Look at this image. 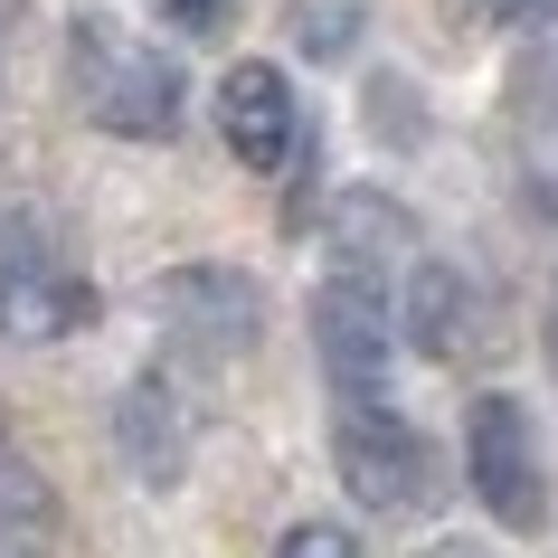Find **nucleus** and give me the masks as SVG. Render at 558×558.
I'll return each mask as SVG.
<instances>
[{
    "mask_svg": "<svg viewBox=\"0 0 558 558\" xmlns=\"http://www.w3.org/2000/svg\"><path fill=\"white\" fill-rule=\"evenodd\" d=\"M218 10H228V0H171V20H180V29H218Z\"/></svg>",
    "mask_w": 558,
    "mask_h": 558,
    "instance_id": "ddd939ff",
    "label": "nucleus"
},
{
    "mask_svg": "<svg viewBox=\"0 0 558 558\" xmlns=\"http://www.w3.org/2000/svg\"><path fill=\"white\" fill-rule=\"evenodd\" d=\"M294 133H303V114H294V86H284V66H228V86H218V143L246 161V171H284L294 161Z\"/></svg>",
    "mask_w": 558,
    "mask_h": 558,
    "instance_id": "0eeeda50",
    "label": "nucleus"
},
{
    "mask_svg": "<svg viewBox=\"0 0 558 558\" xmlns=\"http://www.w3.org/2000/svg\"><path fill=\"white\" fill-rule=\"evenodd\" d=\"M114 445H123V464L143 473V483H180V464H190V408H180V388L161 369H143V379L123 388Z\"/></svg>",
    "mask_w": 558,
    "mask_h": 558,
    "instance_id": "6e6552de",
    "label": "nucleus"
},
{
    "mask_svg": "<svg viewBox=\"0 0 558 558\" xmlns=\"http://www.w3.org/2000/svg\"><path fill=\"white\" fill-rule=\"evenodd\" d=\"M331 464H341V483H351L360 511H426V501H436V445L416 436L398 408L341 398V408H331Z\"/></svg>",
    "mask_w": 558,
    "mask_h": 558,
    "instance_id": "f03ea898",
    "label": "nucleus"
},
{
    "mask_svg": "<svg viewBox=\"0 0 558 558\" xmlns=\"http://www.w3.org/2000/svg\"><path fill=\"white\" fill-rule=\"evenodd\" d=\"M369 0H294V48L303 58H351Z\"/></svg>",
    "mask_w": 558,
    "mask_h": 558,
    "instance_id": "9b49d317",
    "label": "nucleus"
},
{
    "mask_svg": "<svg viewBox=\"0 0 558 558\" xmlns=\"http://www.w3.org/2000/svg\"><path fill=\"white\" fill-rule=\"evenodd\" d=\"M313 351H323L331 388L360 408H388V369H398V303L360 275H323L313 284Z\"/></svg>",
    "mask_w": 558,
    "mask_h": 558,
    "instance_id": "7ed1b4c3",
    "label": "nucleus"
},
{
    "mask_svg": "<svg viewBox=\"0 0 558 558\" xmlns=\"http://www.w3.org/2000/svg\"><path fill=\"white\" fill-rule=\"evenodd\" d=\"M501 20H539V29H558V0H493Z\"/></svg>",
    "mask_w": 558,
    "mask_h": 558,
    "instance_id": "4468645a",
    "label": "nucleus"
},
{
    "mask_svg": "<svg viewBox=\"0 0 558 558\" xmlns=\"http://www.w3.org/2000/svg\"><path fill=\"white\" fill-rule=\"evenodd\" d=\"M426 558H483V549H426Z\"/></svg>",
    "mask_w": 558,
    "mask_h": 558,
    "instance_id": "f3484780",
    "label": "nucleus"
},
{
    "mask_svg": "<svg viewBox=\"0 0 558 558\" xmlns=\"http://www.w3.org/2000/svg\"><path fill=\"white\" fill-rule=\"evenodd\" d=\"M549 360H558V323H549Z\"/></svg>",
    "mask_w": 558,
    "mask_h": 558,
    "instance_id": "6ab92c4d",
    "label": "nucleus"
},
{
    "mask_svg": "<svg viewBox=\"0 0 558 558\" xmlns=\"http://www.w3.org/2000/svg\"><path fill=\"white\" fill-rule=\"evenodd\" d=\"M151 313H161L171 341L190 360H208V369L246 360L256 331H265V294H256V275H236V265H180V275H161V284H151Z\"/></svg>",
    "mask_w": 558,
    "mask_h": 558,
    "instance_id": "20e7f679",
    "label": "nucleus"
},
{
    "mask_svg": "<svg viewBox=\"0 0 558 558\" xmlns=\"http://www.w3.org/2000/svg\"><path fill=\"white\" fill-rule=\"evenodd\" d=\"M20 218H29V208H20V199H10V180H0V236H10V228H20Z\"/></svg>",
    "mask_w": 558,
    "mask_h": 558,
    "instance_id": "2eb2a0df",
    "label": "nucleus"
},
{
    "mask_svg": "<svg viewBox=\"0 0 558 558\" xmlns=\"http://www.w3.org/2000/svg\"><path fill=\"white\" fill-rule=\"evenodd\" d=\"M0 558H38V539H0Z\"/></svg>",
    "mask_w": 558,
    "mask_h": 558,
    "instance_id": "dca6fc26",
    "label": "nucleus"
},
{
    "mask_svg": "<svg viewBox=\"0 0 558 558\" xmlns=\"http://www.w3.org/2000/svg\"><path fill=\"white\" fill-rule=\"evenodd\" d=\"M10 20H20V0H0V29H10Z\"/></svg>",
    "mask_w": 558,
    "mask_h": 558,
    "instance_id": "a211bd4d",
    "label": "nucleus"
},
{
    "mask_svg": "<svg viewBox=\"0 0 558 558\" xmlns=\"http://www.w3.org/2000/svg\"><path fill=\"white\" fill-rule=\"evenodd\" d=\"M464 464H473V493L501 530H539L549 521V483H539V426H530L521 398H473V426H464Z\"/></svg>",
    "mask_w": 558,
    "mask_h": 558,
    "instance_id": "39448f33",
    "label": "nucleus"
},
{
    "mask_svg": "<svg viewBox=\"0 0 558 558\" xmlns=\"http://www.w3.org/2000/svg\"><path fill=\"white\" fill-rule=\"evenodd\" d=\"M66 76H76V105L105 133H133V143H171L180 133V95L190 86L151 38L114 29V20H76L66 29Z\"/></svg>",
    "mask_w": 558,
    "mask_h": 558,
    "instance_id": "f257e3e1",
    "label": "nucleus"
},
{
    "mask_svg": "<svg viewBox=\"0 0 558 558\" xmlns=\"http://www.w3.org/2000/svg\"><path fill=\"white\" fill-rule=\"evenodd\" d=\"M323 236H331V275H360V284H379L388 294V275H416V218L388 190H341L331 199V218H323Z\"/></svg>",
    "mask_w": 558,
    "mask_h": 558,
    "instance_id": "423d86ee",
    "label": "nucleus"
},
{
    "mask_svg": "<svg viewBox=\"0 0 558 558\" xmlns=\"http://www.w3.org/2000/svg\"><path fill=\"white\" fill-rule=\"evenodd\" d=\"M398 341H416V351H454L464 341V284L445 275V265H416L408 294H398Z\"/></svg>",
    "mask_w": 558,
    "mask_h": 558,
    "instance_id": "1a4fd4ad",
    "label": "nucleus"
},
{
    "mask_svg": "<svg viewBox=\"0 0 558 558\" xmlns=\"http://www.w3.org/2000/svg\"><path fill=\"white\" fill-rule=\"evenodd\" d=\"M275 558H360V539L341 521H303V530H284V549Z\"/></svg>",
    "mask_w": 558,
    "mask_h": 558,
    "instance_id": "f8f14e48",
    "label": "nucleus"
},
{
    "mask_svg": "<svg viewBox=\"0 0 558 558\" xmlns=\"http://www.w3.org/2000/svg\"><path fill=\"white\" fill-rule=\"evenodd\" d=\"M48 530H58V493H48V473L0 436V539H48Z\"/></svg>",
    "mask_w": 558,
    "mask_h": 558,
    "instance_id": "9d476101",
    "label": "nucleus"
}]
</instances>
